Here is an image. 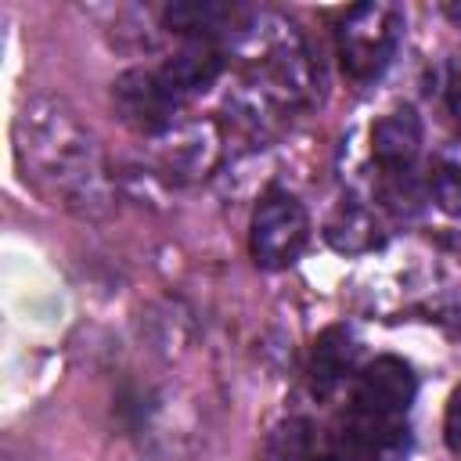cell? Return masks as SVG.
<instances>
[{
    "label": "cell",
    "instance_id": "obj_4",
    "mask_svg": "<svg viewBox=\"0 0 461 461\" xmlns=\"http://www.w3.org/2000/svg\"><path fill=\"white\" fill-rule=\"evenodd\" d=\"M112 108L140 137H166L173 126H180L184 104L173 97L158 68H126L112 83Z\"/></svg>",
    "mask_w": 461,
    "mask_h": 461
},
{
    "label": "cell",
    "instance_id": "obj_6",
    "mask_svg": "<svg viewBox=\"0 0 461 461\" xmlns=\"http://www.w3.org/2000/svg\"><path fill=\"white\" fill-rule=\"evenodd\" d=\"M421 155V119L411 104L385 112L371 126V158L385 180H411Z\"/></svg>",
    "mask_w": 461,
    "mask_h": 461
},
{
    "label": "cell",
    "instance_id": "obj_1",
    "mask_svg": "<svg viewBox=\"0 0 461 461\" xmlns=\"http://www.w3.org/2000/svg\"><path fill=\"white\" fill-rule=\"evenodd\" d=\"M11 144L25 184L50 205L83 220H101L115 209L104 148L65 97H25L11 122Z\"/></svg>",
    "mask_w": 461,
    "mask_h": 461
},
{
    "label": "cell",
    "instance_id": "obj_5",
    "mask_svg": "<svg viewBox=\"0 0 461 461\" xmlns=\"http://www.w3.org/2000/svg\"><path fill=\"white\" fill-rule=\"evenodd\" d=\"M220 151H223V133L212 119L180 122L166 137H158V162L162 173H169L173 180L209 176L220 162Z\"/></svg>",
    "mask_w": 461,
    "mask_h": 461
},
{
    "label": "cell",
    "instance_id": "obj_11",
    "mask_svg": "<svg viewBox=\"0 0 461 461\" xmlns=\"http://www.w3.org/2000/svg\"><path fill=\"white\" fill-rule=\"evenodd\" d=\"M432 194L443 212L461 216V137L447 140L432 162Z\"/></svg>",
    "mask_w": 461,
    "mask_h": 461
},
{
    "label": "cell",
    "instance_id": "obj_7",
    "mask_svg": "<svg viewBox=\"0 0 461 461\" xmlns=\"http://www.w3.org/2000/svg\"><path fill=\"white\" fill-rule=\"evenodd\" d=\"M166 86L180 104L202 97L220 76H223V47L209 40H191L184 50H176L166 65H158Z\"/></svg>",
    "mask_w": 461,
    "mask_h": 461
},
{
    "label": "cell",
    "instance_id": "obj_10",
    "mask_svg": "<svg viewBox=\"0 0 461 461\" xmlns=\"http://www.w3.org/2000/svg\"><path fill=\"white\" fill-rule=\"evenodd\" d=\"M259 461H321V454H317V432H313L310 418H299V414L281 418L263 436Z\"/></svg>",
    "mask_w": 461,
    "mask_h": 461
},
{
    "label": "cell",
    "instance_id": "obj_12",
    "mask_svg": "<svg viewBox=\"0 0 461 461\" xmlns=\"http://www.w3.org/2000/svg\"><path fill=\"white\" fill-rule=\"evenodd\" d=\"M443 439L454 454H461V385L450 393L447 411H443Z\"/></svg>",
    "mask_w": 461,
    "mask_h": 461
},
{
    "label": "cell",
    "instance_id": "obj_3",
    "mask_svg": "<svg viewBox=\"0 0 461 461\" xmlns=\"http://www.w3.org/2000/svg\"><path fill=\"white\" fill-rule=\"evenodd\" d=\"M310 241V212L306 205L285 191L270 187L252 209L249 220V252L259 270H285L292 267Z\"/></svg>",
    "mask_w": 461,
    "mask_h": 461
},
{
    "label": "cell",
    "instance_id": "obj_2",
    "mask_svg": "<svg viewBox=\"0 0 461 461\" xmlns=\"http://www.w3.org/2000/svg\"><path fill=\"white\" fill-rule=\"evenodd\" d=\"M403 36V11L389 0H364L342 11L335 25V54L353 83H371L385 72Z\"/></svg>",
    "mask_w": 461,
    "mask_h": 461
},
{
    "label": "cell",
    "instance_id": "obj_13",
    "mask_svg": "<svg viewBox=\"0 0 461 461\" xmlns=\"http://www.w3.org/2000/svg\"><path fill=\"white\" fill-rule=\"evenodd\" d=\"M450 104H454V112L461 115V72H457L454 83H450Z\"/></svg>",
    "mask_w": 461,
    "mask_h": 461
},
{
    "label": "cell",
    "instance_id": "obj_8",
    "mask_svg": "<svg viewBox=\"0 0 461 461\" xmlns=\"http://www.w3.org/2000/svg\"><path fill=\"white\" fill-rule=\"evenodd\" d=\"M357 339L346 324H331L317 335L313 353H310V393L317 400H331L339 385L353 375L357 367Z\"/></svg>",
    "mask_w": 461,
    "mask_h": 461
},
{
    "label": "cell",
    "instance_id": "obj_9",
    "mask_svg": "<svg viewBox=\"0 0 461 461\" xmlns=\"http://www.w3.org/2000/svg\"><path fill=\"white\" fill-rule=\"evenodd\" d=\"M324 238H328V245H331L335 252H342V256L371 252V249L382 241L375 212H371L367 205H360L357 198H342V202L331 209V216H328V223H324Z\"/></svg>",
    "mask_w": 461,
    "mask_h": 461
}]
</instances>
